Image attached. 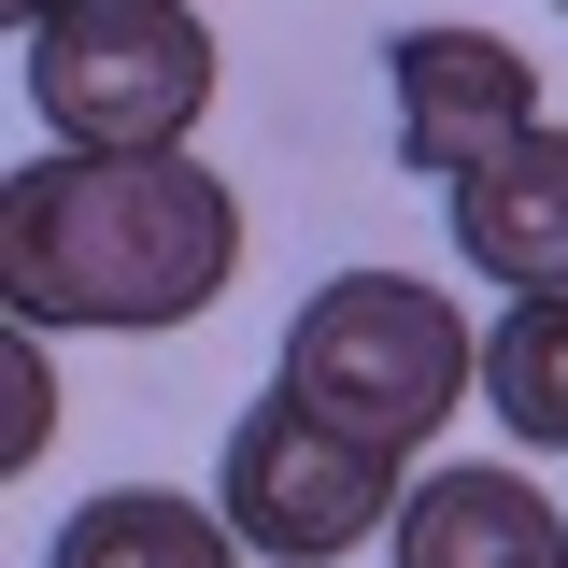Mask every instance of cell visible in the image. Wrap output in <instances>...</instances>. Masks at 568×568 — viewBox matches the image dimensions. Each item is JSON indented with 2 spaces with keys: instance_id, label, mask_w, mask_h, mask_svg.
<instances>
[{
  "instance_id": "cell-12",
  "label": "cell",
  "mask_w": 568,
  "mask_h": 568,
  "mask_svg": "<svg viewBox=\"0 0 568 568\" xmlns=\"http://www.w3.org/2000/svg\"><path fill=\"white\" fill-rule=\"evenodd\" d=\"M555 14H568V0H555Z\"/></svg>"
},
{
  "instance_id": "cell-9",
  "label": "cell",
  "mask_w": 568,
  "mask_h": 568,
  "mask_svg": "<svg viewBox=\"0 0 568 568\" xmlns=\"http://www.w3.org/2000/svg\"><path fill=\"white\" fill-rule=\"evenodd\" d=\"M484 413L511 426V440L568 455V298H511L484 327Z\"/></svg>"
},
{
  "instance_id": "cell-10",
  "label": "cell",
  "mask_w": 568,
  "mask_h": 568,
  "mask_svg": "<svg viewBox=\"0 0 568 568\" xmlns=\"http://www.w3.org/2000/svg\"><path fill=\"white\" fill-rule=\"evenodd\" d=\"M14 455H43V327H14V426H0Z\"/></svg>"
},
{
  "instance_id": "cell-11",
  "label": "cell",
  "mask_w": 568,
  "mask_h": 568,
  "mask_svg": "<svg viewBox=\"0 0 568 568\" xmlns=\"http://www.w3.org/2000/svg\"><path fill=\"white\" fill-rule=\"evenodd\" d=\"M43 14H58V0H14V43H29V29H43Z\"/></svg>"
},
{
  "instance_id": "cell-5",
  "label": "cell",
  "mask_w": 568,
  "mask_h": 568,
  "mask_svg": "<svg viewBox=\"0 0 568 568\" xmlns=\"http://www.w3.org/2000/svg\"><path fill=\"white\" fill-rule=\"evenodd\" d=\"M384 85H398V156L440 171V185H469L497 142L540 129V71L511 58L497 29H398L384 43Z\"/></svg>"
},
{
  "instance_id": "cell-8",
  "label": "cell",
  "mask_w": 568,
  "mask_h": 568,
  "mask_svg": "<svg viewBox=\"0 0 568 568\" xmlns=\"http://www.w3.org/2000/svg\"><path fill=\"white\" fill-rule=\"evenodd\" d=\"M43 568H256V555H242V526L200 511V497L114 484V497H85V511H58Z\"/></svg>"
},
{
  "instance_id": "cell-4",
  "label": "cell",
  "mask_w": 568,
  "mask_h": 568,
  "mask_svg": "<svg viewBox=\"0 0 568 568\" xmlns=\"http://www.w3.org/2000/svg\"><path fill=\"white\" fill-rule=\"evenodd\" d=\"M213 511L242 526L256 568H342L369 526H398V469L327 440L298 398H256L227 426V455H213Z\"/></svg>"
},
{
  "instance_id": "cell-6",
  "label": "cell",
  "mask_w": 568,
  "mask_h": 568,
  "mask_svg": "<svg viewBox=\"0 0 568 568\" xmlns=\"http://www.w3.org/2000/svg\"><path fill=\"white\" fill-rule=\"evenodd\" d=\"M455 200V256L511 298H568V129H526L497 142L469 185H440Z\"/></svg>"
},
{
  "instance_id": "cell-2",
  "label": "cell",
  "mask_w": 568,
  "mask_h": 568,
  "mask_svg": "<svg viewBox=\"0 0 568 568\" xmlns=\"http://www.w3.org/2000/svg\"><path fill=\"white\" fill-rule=\"evenodd\" d=\"M469 384H484V342H469V313H455L440 284H413V271L313 284L298 327H284V369H271V398H298L327 440L384 455V469L426 455L440 426L469 413Z\"/></svg>"
},
{
  "instance_id": "cell-1",
  "label": "cell",
  "mask_w": 568,
  "mask_h": 568,
  "mask_svg": "<svg viewBox=\"0 0 568 568\" xmlns=\"http://www.w3.org/2000/svg\"><path fill=\"white\" fill-rule=\"evenodd\" d=\"M242 271V200L200 156H43L0 185L14 327H185Z\"/></svg>"
},
{
  "instance_id": "cell-7",
  "label": "cell",
  "mask_w": 568,
  "mask_h": 568,
  "mask_svg": "<svg viewBox=\"0 0 568 568\" xmlns=\"http://www.w3.org/2000/svg\"><path fill=\"white\" fill-rule=\"evenodd\" d=\"M398 568H568V511L511 455L497 469H426L398 497Z\"/></svg>"
},
{
  "instance_id": "cell-3",
  "label": "cell",
  "mask_w": 568,
  "mask_h": 568,
  "mask_svg": "<svg viewBox=\"0 0 568 568\" xmlns=\"http://www.w3.org/2000/svg\"><path fill=\"white\" fill-rule=\"evenodd\" d=\"M29 114L71 156H185L213 114V29L185 0H58L29 29Z\"/></svg>"
}]
</instances>
